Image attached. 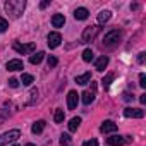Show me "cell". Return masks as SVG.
I'll return each mask as SVG.
<instances>
[{"instance_id": "29", "label": "cell", "mask_w": 146, "mask_h": 146, "mask_svg": "<svg viewBox=\"0 0 146 146\" xmlns=\"http://www.w3.org/2000/svg\"><path fill=\"white\" fill-rule=\"evenodd\" d=\"M139 86H141L143 90L146 88V76H144V74H139Z\"/></svg>"}, {"instance_id": "27", "label": "cell", "mask_w": 146, "mask_h": 146, "mask_svg": "<svg viewBox=\"0 0 146 146\" xmlns=\"http://www.w3.org/2000/svg\"><path fill=\"white\" fill-rule=\"evenodd\" d=\"M7 28H9V23H7L2 16H0V33H5V31H7Z\"/></svg>"}, {"instance_id": "8", "label": "cell", "mask_w": 146, "mask_h": 146, "mask_svg": "<svg viewBox=\"0 0 146 146\" xmlns=\"http://www.w3.org/2000/svg\"><path fill=\"white\" fill-rule=\"evenodd\" d=\"M48 41V46L50 48H57L58 45H60V41H62V36H60V33H57V31H52L50 35H48V38H46Z\"/></svg>"}, {"instance_id": "11", "label": "cell", "mask_w": 146, "mask_h": 146, "mask_svg": "<svg viewBox=\"0 0 146 146\" xmlns=\"http://www.w3.org/2000/svg\"><path fill=\"white\" fill-rule=\"evenodd\" d=\"M5 67H7V70H12V72H14V70H21V69L24 67V64H23V60H19V58H12V60L7 62Z\"/></svg>"}, {"instance_id": "26", "label": "cell", "mask_w": 146, "mask_h": 146, "mask_svg": "<svg viewBox=\"0 0 146 146\" xmlns=\"http://www.w3.org/2000/svg\"><path fill=\"white\" fill-rule=\"evenodd\" d=\"M21 83H23L24 86H29V84L33 83V76H31V74H23V78H21Z\"/></svg>"}, {"instance_id": "3", "label": "cell", "mask_w": 146, "mask_h": 146, "mask_svg": "<svg viewBox=\"0 0 146 146\" xmlns=\"http://www.w3.org/2000/svg\"><path fill=\"white\" fill-rule=\"evenodd\" d=\"M100 26H88V28H84V31H83V36H81V40H83V43H88V41H93L95 38H96V35L100 33Z\"/></svg>"}, {"instance_id": "18", "label": "cell", "mask_w": 146, "mask_h": 146, "mask_svg": "<svg viewBox=\"0 0 146 146\" xmlns=\"http://www.w3.org/2000/svg\"><path fill=\"white\" fill-rule=\"evenodd\" d=\"M81 96H83L81 100H83V103H84V105H90V103H93V102H95V93H93V91H84Z\"/></svg>"}, {"instance_id": "17", "label": "cell", "mask_w": 146, "mask_h": 146, "mask_svg": "<svg viewBox=\"0 0 146 146\" xmlns=\"http://www.w3.org/2000/svg\"><path fill=\"white\" fill-rule=\"evenodd\" d=\"M91 81V72H84L81 76H76V83L78 84H88Z\"/></svg>"}, {"instance_id": "31", "label": "cell", "mask_w": 146, "mask_h": 146, "mask_svg": "<svg viewBox=\"0 0 146 146\" xmlns=\"http://www.w3.org/2000/svg\"><path fill=\"white\" fill-rule=\"evenodd\" d=\"M9 86H11V88H17V86H19V81H17L16 78H11V79H9Z\"/></svg>"}, {"instance_id": "4", "label": "cell", "mask_w": 146, "mask_h": 146, "mask_svg": "<svg viewBox=\"0 0 146 146\" xmlns=\"http://www.w3.org/2000/svg\"><path fill=\"white\" fill-rule=\"evenodd\" d=\"M120 36H122V33H120L119 29H112V31H108V33L103 36V43H105L107 46H112V45L119 43Z\"/></svg>"}, {"instance_id": "12", "label": "cell", "mask_w": 146, "mask_h": 146, "mask_svg": "<svg viewBox=\"0 0 146 146\" xmlns=\"http://www.w3.org/2000/svg\"><path fill=\"white\" fill-rule=\"evenodd\" d=\"M107 65H108V57H107V55H102V57L96 58V62H95V69L100 70V72H103V70L107 69Z\"/></svg>"}, {"instance_id": "25", "label": "cell", "mask_w": 146, "mask_h": 146, "mask_svg": "<svg viewBox=\"0 0 146 146\" xmlns=\"http://www.w3.org/2000/svg\"><path fill=\"white\" fill-rule=\"evenodd\" d=\"M9 119V110L7 108H0V125Z\"/></svg>"}, {"instance_id": "21", "label": "cell", "mask_w": 146, "mask_h": 146, "mask_svg": "<svg viewBox=\"0 0 146 146\" xmlns=\"http://www.w3.org/2000/svg\"><path fill=\"white\" fill-rule=\"evenodd\" d=\"M64 119H65V113H64V110L57 108V110H55V115H53V120H55L57 124H60V122H64Z\"/></svg>"}, {"instance_id": "35", "label": "cell", "mask_w": 146, "mask_h": 146, "mask_svg": "<svg viewBox=\"0 0 146 146\" xmlns=\"http://www.w3.org/2000/svg\"><path fill=\"white\" fill-rule=\"evenodd\" d=\"M139 102L144 105V103H146V95H141V96H139Z\"/></svg>"}, {"instance_id": "7", "label": "cell", "mask_w": 146, "mask_h": 146, "mask_svg": "<svg viewBox=\"0 0 146 146\" xmlns=\"http://www.w3.org/2000/svg\"><path fill=\"white\" fill-rule=\"evenodd\" d=\"M124 115H125L127 119H143V117H144V110H141V108H131V107H127V108L124 110Z\"/></svg>"}, {"instance_id": "38", "label": "cell", "mask_w": 146, "mask_h": 146, "mask_svg": "<svg viewBox=\"0 0 146 146\" xmlns=\"http://www.w3.org/2000/svg\"><path fill=\"white\" fill-rule=\"evenodd\" d=\"M14 146H19V144H14Z\"/></svg>"}, {"instance_id": "6", "label": "cell", "mask_w": 146, "mask_h": 146, "mask_svg": "<svg viewBox=\"0 0 146 146\" xmlns=\"http://www.w3.org/2000/svg\"><path fill=\"white\" fill-rule=\"evenodd\" d=\"M12 48L17 52V53H21V55H26V53H29V52H33L35 50V43H28V45H23V43H14L12 45Z\"/></svg>"}, {"instance_id": "15", "label": "cell", "mask_w": 146, "mask_h": 146, "mask_svg": "<svg viewBox=\"0 0 146 146\" xmlns=\"http://www.w3.org/2000/svg\"><path fill=\"white\" fill-rule=\"evenodd\" d=\"M110 17H112V12H110V11H102V12L98 14V24H105V23H108Z\"/></svg>"}, {"instance_id": "13", "label": "cell", "mask_w": 146, "mask_h": 146, "mask_svg": "<svg viewBox=\"0 0 146 146\" xmlns=\"http://www.w3.org/2000/svg\"><path fill=\"white\" fill-rule=\"evenodd\" d=\"M88 16H90V12H88V9H84V7H79V9L74 11V17H76L78 21H84V19H88Z\"/></svg>"}, {"instance_id": "10", "label": "cell", "mask_w": 146, "mask_h": 146, "mask_svg": "<svg viewBox=\"0 0 146 146\" xmlns=\"http://www.w3.org/2000/svg\"><path fill=\"white\" fill-rule=\"evenodd\" d=\"M119 127H117V124L115 122H112V120H105L102 125H100V131L103 132V134H108V132H115Z\"/></svg>"}, {"instance_id": "24", "label": "cell", "mask_w": 146, "mask_h": 146, "mask_svg": "<svg viewBox=\"0 0 146 146\" xmlns=\"http://www.w3.org/2000/svg\"><path fill=\"white\" fill-rule=\"evenodd\" d=\"M70 136L69 134H62L60 136V146H70Z\"/></svg>"}, {"instance_id": "22", "label": "cell", "mask_w": 146, "mask_h": 146, "mask_svg": "<svg viewBox=\"0 0 146 146\" xmlns=\"http://www.w3.org/2000/svg\"><path fill=\"white\" fill-rule=\"evenodd\" d=\"M83 60H84V62H91V60H93V50H91V48H86V50L83 52Z\"/></svg>"}, {"instance_id": "37", "label": "cell", "mask_w": 146, "mask_h": 146, "mask_svg": "<svg viewBox=\"0 0 146 146\" xmlns=\"http://www.w3.org/2000/svg\"><path fill=\"white\" fill-rule=\"evenodd\" d=\"M26 146H35V144H33V143H28V144H26Z\"/></svg>"}, {"instance_id": "19", "label": "cell", "mask_w": 146, "mask_h": 146, "mask_svg": "<svg viewBox=\"0 0 146 146\" xmlns=\"http://www.w3.org/2000/svg\"><path fill=\"white\" fill-rule=\"evenodd\" d=\"M79 125H81V117H74V119H70V122H69V131H70V132H76Z\"/></svg>"}, {"instance_id": "30", "label": "cell", "mask_w": 146, "mask_h": 146, "mask_svg": "<svg viewBox=\"0 0 146 146\" xmlns=\"http://www.w3.org/2000/svg\"><path fill=\"white\" fill-rule=\"evenodd\" d=\"M83 146H98V141L96 139H88L83 143Z\"/></svg>"}, {"instance_id": "16", "label": "cell", "mask_w": 146, "mask_h": 146, "mask_svg": "<svg viewBox=\"0 0 146 146\" xmlns=\"http://www.w3.org/2000/svg\"><path fill=\"white\" fill-rule=\"evenodd\" d=\"M45 125H46V122H45V120H36V122L33 124V127H31L33 134H40V132H43Z\"/></svg>"}, {"instance_id": "28", "label": "cell", "mask_w": 146, "mask_h": 146, "mask_svg": "<svg viewBox=\"0 0 146 146\" xmlns=\"http://www.w3.org/2000/svg\"><path fill=\"white\" fill-rule=\"evenodd\" d=\"M57 62H58V60H57V57H53V55H50V57H48V67H55V65H57Z\"/></svg>"}, {"instance_id": "9", "label": "cell", "mask_w": 146, "mask_h": 146, "mask_svg": "<svg viewBox=\"0 0 146 146\" xmlns=\"http://www.w3.org/2000/svg\"><path fill=\"white\" fill-rule=\"evenodd\" d=\"M78 102H79V95L76 91H69V95H67V107H69V110H74L78 107Z\"/></svg>"}, {"instance_id": "14", "label": "cell", "mask_w": 146, "mask_h": 146, "mask_svg": "<svg viewBox=\"0 0 146 146\" xmlns=\"http://www.w3.org/2000/svg\"><path fill=\"white\" fill-rule=\"evenodd\" d=\"M64 24H65L64 14H55V16L52 17V26H53V28H62Z\"/></svg>"}, {"instance_id": "20", "label": "cell", "mask_w": 146, "mask_h": 146, "mask_svg": "<svg viewBox=\"0 0 146 146\" xmlns=\"http://www.w3.org/2000/svg\"><path fill=\"white\" fill-rule=\"evenodd\" d=\"M43 57H45V52H38V53H33V55L29 57V62H31L33 65H38V64L43 60Z\"/></svg>"}, {"instance_id": "34", "label": "cell", "mask_w": 146, "mask_h": 146, "mask_svg": "<svg viewBox=\"0 0 146 146\" xmlns=\"http://www.w3.org/2000/svg\"><path fill=\"white\" fill-rule=\"evenodd\" d=\"M132 98H134V96H131L129 93H124V100H125V102H129V100H132Z\"/></svg>"}, {"instance_id": "36", "label": "cell", "mask_w": 146, "mask_h": 146, "mask_svg": "<svg viewBox=\"0 0 146 146\" xmlns=\"http://www.w3.org/2000/svg\"><path fill=\"white\" fill-rule=\"evenodd\" d=\"M95 90H96V83H93V81H91V91L95 93Z\"/></svg>"}, {"instance_id": "33", "label": "cell", "mask_w": 146, "mask_h": 146, "mask_svg": "<svg viewBox=\"0 0 146 146\" xmlns=\"http://www.w3.org/2000/svg\"><path fill=\"white\" fill-rule=\"evenodd\" d=\"M48 4H50L48 0H45V2H41V4H40V9H46V7H48Z\"/></svg>"}, {"instance_id": "2", "label": "cell", "mask_w": 146, "mask_h": 146, "mask_svg": "<svg viewBox=\"0 0 146 146\" xmlns=\"http://www.w3.org/2000/svg\"><path fill=\"white\" fill-rule=\"evenodd\" d=\"M19 136H21V131H19V129H12V131H9V132H4L2 136H0V146H5V144H9V143L17 141Z\"/></svg>"}, {"instance_id": "5", "label": "cell", "mask_w": 146, "mask_h": 146, "mask_svg": "<svg viewBox=\"0 0 146 146\" xmlns=\"http://www.w3.org/2000/svg\"><path fill=\"white\" fill-rule=\"evenodd\" d=\"M131 141H132L131 136H110V137H107L108 146H122V144H127Z\"/></svg>"}, {"instance_id": "32", "label": "cell", "mask_w": 146, "mask_h": 146, "mask_svg": "<svg viewBox=\"0 0 146 146\" xmlns=\"http://www.w3.org/2000/svg\"><path fill=\"white\" fill-rule=\"evenodd\" d=\"M144 55H146V53H144V52H141V53H139V55H137V62H139V64H144V58H146V57H144Z\"/></svg>"}, {"instance_id": "1", "label": "cell", "mask_w": 146, "mask_h": 146, "mask_svg": "<svg viewBox=\"0 0 146 146\" xmlns=\"http://www.w3.org/2000/svg\"><path fill=\"white\" fill-rule=\"evenodd\" d=\"M7 14H11L14 19L21 17V14L24 12V7H26V2L24 0H7V2L4 4Z\"/></svg>"}, {"instance_id": "23", "label": "cell", "mask_w": 146, "mask_h": 146, "mask_svg": "<svg viewBox=\"0 0 146 146\" xmlns=\"http://www.w3.org/2000/svg\"><path fill=\"white\" fill-rule=\"evenodd\" d=\"M113 78H115V76L112 74V72H110V74H107V76H105V78L102 79V83H103V86H105V88H108V86L112 84V81H113Z\"/></svg>"}]
</instances>
